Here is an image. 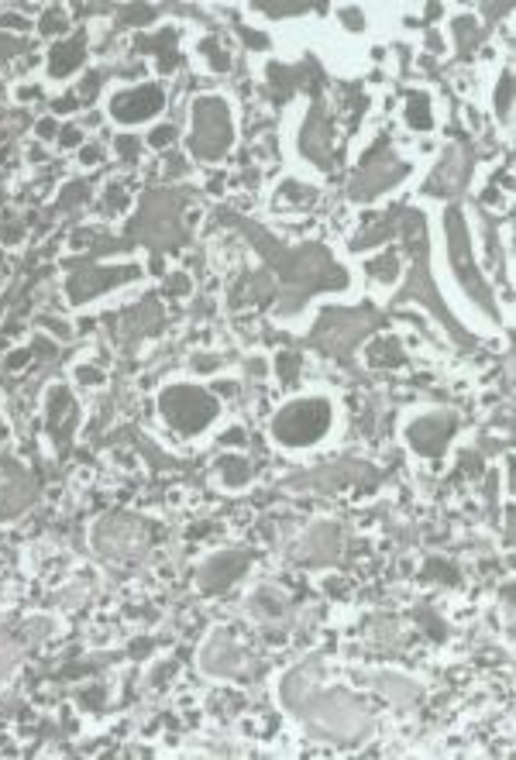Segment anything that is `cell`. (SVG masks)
<instances>
[{"mask_svg": "<svg viewBox=\"0 0 516 760\" xmlns=\"http://www.w3.org/2000/svg\"><path fill=\"white\" fill-rule=\"evenodd\" d=\"M190 148L200 159H220L231 148V117L220 96H204L193 103V134Z\"/></svg>", "mask_w": 516, "mask_h": 760, "instance_id": "cell-1", "label": "cell"}, {"mask_svg": "<svg viewBox=\"0 0 516 760\" xmlns=\"http://www.w3.org/2000/svg\"><path fill=\"white\" fill-rule=\"evenodd\" d=\"M330 423V406L323 399H303V403H293L286 406L276 423H272V434L283 441V444H313Z\"/></svg>", "mask_w": 516, "mask_h": 760, "instance_id": "cell-2", "label": "cell"}, {"mask_svg": "<svg viewBox=\"0 0 516 760\" xmlns=\"http://www.w3.org/2000/svg\"><path fill=\"white\" fill-rule=\"evenodd\" d=\"M162 413L166 420L183 430V434H200L206 423L217 416V403L206 396L204 389L193 385H172L162 392Z\"/></svg>", "mask_w": 516, "mask_h": 760, "instance_id": "cell-3", "label": "cell"}, {"mask_svg": "<svg viewBox=\"0 0 516 760\" xmlns=\"http://www.w3.org/2000/svg\"><path fill=\"white\" fill-rule=\"evenodd\" d=\"M162 107V90L159 87H138V90H124L110 100V114L121 124H138L148 121L152 114H159Z\"/></svg>", "mask_w": 516, "mask_h": 760, "instance_id": "cell-4", "label": "cell"}, {"mask_svg": "<svg viewBox=\"0 0 516 760\" xmlns=\"http://www.w3.org/2000/svg\"><path fill=\"white\" fill-rule=\"evenodd\" d=\"M83 55H87V38L76 35L69 42H55L52 55H48V73L52 76H69L83 66Z\"/></svg>", "mask_w": 516, "mask_h": 760, "instance_id": "cell-5", "label": "cell"}, {"mask_svg": "<svg viewBox=\"0 0 516 760\" xmlns=\"http://www.w3.org/2000/svg\"><path fill=\"white\" fill-rule=\"evenodd\" d=\"M451 427H454V420H444V423H441L437 416L420 420L416 427H410V444L416 448V451H423V454H437V451L444 448Z\"/></svg>", "mask_w": 516, "mask_h": 760, "instance_id": "cell-6", "label": "cell"}, {"mask_svg": "<svg viewBox=\"0 0 516 760\" xmlns=\"http://www.w3.org/2000/svg\"><path fill=\"white\" fill-rule=\"evenodd\" d=\"M244 554H224V558H213L204 568V588H227L241 571H244Z\"/></svg>", "mask_w": 516, "mask_h": 760, "instance_id": "cell-7", "label": "cell"}, {"mask_svg": "<svg viewBox=\"0 0 516 760\" xmlns=\"http://www.w3.org/2000/svg\"><path fill=\"white\" fill-rule=\"evenodd\" d=\"M141 48H159L162 69L176 66V31H159L155 38H141Z\"/></svg>", "mask_w": 516, "mask_h": 760, "instance_id": "cell-8", "label": "cell"}, {"mask_svg": "<svg viewBox=\"0 0 516 760\" xmlns=\"http://www.w3.org/2000/svg\"><path fill=\"white\" fill-rule=\"evenodd\" d=\"M220 472L227 478V485H241V481H248V475H251V468H248L244 458H224V461H220Z\"/></svg>", "mask_w": 516, "mask_h": 760, "instance_id": "cell-9", "label": "cell"}, {"mask_svg": "<svg viewBox=\"0 0 516 760\" xmlns=\"http://www.w3.org/2000/svg\"><path fill=\"white\" fill-rule=\"evenodd\" d=\"M413 127H430V114H427V100L423 96H410V110H407Z\"/></svg>", "mask_w": 516, "mask_h": 760, "instance_id": "cell-10", "label": "cell"}, {"mask_svg": "<svg viewBox=\"0 0 516 760\" xmlns=\"http://www.w3.org/2000/svg\"><path fill=\"white\" fill-rule=\"evenodd\" d=\"M42 31H45V35H62V31H66V10H45Z\"/></svg>", "mask_w": 516, "mask_h": 760, "instance_id": "cell-11", "label": "cell"}, {"mask_svg": "<svg viewBox=\"0 0 516 760\" xmlns=\"http://www.w3.org/2000/svg\"><path fill=\"white\" fill-rule=\"evenodd\" d=\"M204 52L210 55V66L213 69H231V55L224 48H217V42H204Z\"/></svg>", "mask_w": 516, "mask_h": 760, "instance_id": "cell-12", "label": "cell"}, {"mask_svg": "<svg viewBox=\"0 0 516 760\" xmlns=\"http://www.w3.org/2000/svg\"><path fill=\"white\" fill-rule=\"evenodd\" d=\"M276 365H279V372H283V382H293V375H296V358L279 355V358H276Z\"/></svg>", "mask_w": 516, "mask_h": 760, "instance_id": "cell-13", "label": "cell"}, {"mask_svg": "<svg viewBox=\"0 0 516 760\" xmlns=\"http://www.w3.org/2000/svg\"><path fill=\"white\" fill-rule=\"evenodd\" d=\"M172 134H176V131H172L169 124H162V127H155V131H152V138H148V141H152L155 148H162V145H169V141H172Z\"/></svg>", "mask_w": 516, "mask_h": 760, "instance_id": "cell-14", "label": "cell"}, {"mask_svg": "<svg viewBox=\"0 0 516 760\" xmlns=\"http://www.w3.org/2000/svg\"><path fill=\"white\" fill-rule=\"evenodd\" d=\"M76 379H80V382L87 379V385H100V382H103V372H97V369H90V365H87V369L80 365V369H76Z\"/></svg>", "mask_w": 516, "mask_h": 760, "instance_id": "cell-15", "label": "cell"}, {"mask_svg": "<svg viewBox=\"0 0 516 760\" xmlns=\"http://www.w3.org/2000/svg\"><path fill=\"white\" fill-rule=\"evenodd\" d=\"M117 152H121L124 159H134V155H138V141H134V138H117Z\"/></svg>", "mask_w": 516, "mask_h": 760, "instance_id": "cell-16", "label": "cell"}, {"mask_svg": "<svg viewBox=\"0 0 516 760\" xmlns=\"http://www.w3.org/2000/svg\"><path fill=\"white\" fill-rule=\"evenodd\" d=\"M110 190L114 193H107V206H110V210H121V206L127 203V196L121 193V186H110Z\"/></svg>", "mask_w": 516, "mask_h": 760, "instance_id": "cell-17", "label": "cell"}, {"mask_svg": "<svg viewBox=\"0 0 516 760\" xmlns=\"http://www.w3.org/2000/svg\"><path fill=\"white\" fill-rule=\"evenodd\" d=\"M52 131H55V121H52V117H48V121H42V124H38V134H42V138H55V134H52Z\"/></svg>", "mask_w": 516, "mask_h": 760, "instance_id": "cell-18", "label": "cell"}, {"mask_svg": "<svg viewBox=\"0 0 516 760\" xmlns=\"http://www.w3.org/2000/svg\"><path fill=\"white\" fill-rule=\"evenodd\" d=\"M62 145H80V131H76V127H66V131H62Z\"/></svg>", "mask_w": 516, "mask_h": 760, "instance_id": "cell-19", "label": "cell"}, {"mask_svg": "<svg viewBox=\"0 0 516 760\" xmlns=\"http://www.w3.org/2000/svg\"><path fill=\"white\" fill-rule=\"evenodd\" d=\"M24 362H28V351H14V358H7V365H10V369H21Z\"/></svg>", "mask_w": 516, "mask_h": 760, "instance_id": "cell-20", "label": "cell"}, {"mask_svg": "<svg viewBox=\"0 0 516 760\" xmlns=\"http://www.w3.org/2000/svg\"><path fill=\"white\" fill-rule=\"evenodd\" d=\"M220 441H224V444H241V441H244V437H241V430H238V427H234V430H227V434H224V437H220Z\"/></svg>", "mask_w": 516, "mask_h": 760, "instance_id": "cell-21", "label": "cell"}, {"mask_svg": "<svg viewBox=\"0 0 516 760\" xmlns=\"http://www.w3.org/2000/svg\"><path fill=\"white\" fill-rule=\"evenodd\" d=\"M499 103H503L499 110H506V103H510V76L503 80V94H499Z\"/></svg>", "mask_w": 516, "mask_h": 760, "instance_id": "cell-22", "label": "cell"}, {"mask_svg": "<svg viewBox=\"0 0 516 760\" xmlns=\"http://www.w3.org/2000/svg\"><path fill=\"white\" fill-rule=\"evenodd\" d=\"M213 365H217V358H197V369H200V372H210Z\"/></svg>", "mask_w": 516, "mask_h": 760, "instance_id": "cell-23", "label": "cell"}, {"mask_svg": "<svg viewBox=\"0 0 516 760\" xmlns=\"http://www.w3.org/2000/svg\"><path fill=\"white\" fill-rule=\"evenodd\" d=\"M83 159H87V166H94V162L100 159V152H97V148H83Z\"/></svg>", "mask_w": 516, "mask_h": 760, "instance_id": "cell-24", "label": "cell"}]
</instances>
